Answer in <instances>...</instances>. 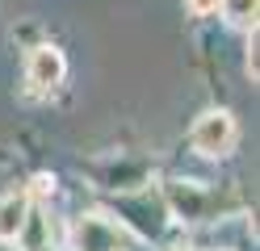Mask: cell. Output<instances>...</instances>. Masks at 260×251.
Here are the masks:
<instances>
[{"mask_svg": "<svg viewBox=\"0 0 260 251\" xmlns=\"http://www.w3.org/2000/svg\"><path fill=\"white\" fill-rule=\"evenodd\" d=\"M130 239L122 234L118 222L92 213V218H80L76 222V234H72V251H126Z\"/></svg>", "mask_w": 260, "mask_h": 251, "instance_id": "obj_2", "label": "cell"}, {"mask_svg": "<svg viewBox=\"0 0 260 251\" xmlns=\"http://www.w3.org/2000/svg\"><path fill=\"white\" fill-rule=\"evenodd\" d=\"M218 9L226 13V21H231V25H252L256 21V0H222Z\"/></svg>", "mask_w": 260, "mask_h": 251, "instance_id": "obj_7", "label": "cell"}, {"mask_svg": "<svg viewBox=\"0 0 260 251\" xmlns=\"http://www.w3.org/2000/svg\"><path fill=\"white\" fill-rule=\"evenodd\" d=\"M248 71H252V80L260 76V55H256V25H252V42H248Z\"/></svg>", "mask_w": 260, "mask_h": 251, "instance_id": "obj_9", "label": "cell"}, {"mask_svg": "<svg viewBox=\"0 0 260 251\" xmlns=\"http://www.w3.org/2000/svg\"><path fill=\"white\" fill-rule=\"evenodd\" d=\"M210 201H214V193H206L198 189V184H181L176 180L172 189H168V209H176L181 218H189V222H202V218H210Z\"/></svg>", "mask_w": 260, "mask_h": 251, "instance_id": "obj_5", "label": "cell"}, {"mask_svg": "<svg viewBox=\"0 0 260 251\" xmlns=\"http://www.w3.org/2000/svg\"><path fill=\"white\" fill-rule=\"evenodd\" d=\"M68 71V63H63V50L59 46H34L29 50V63H25V80L34 84V88H55Z\"/></svg>", "mask_w": 260, "mask_h": 251, "instance_id": "obj_4", "label": "cell"}, {"mask_svg": "<svg viewBox=\"0 0 260 251\" xmlns=\"http://www.w3.org/2000/svg\"><path fill=\"white\" fill-rule=\"evenodd\" d=\"M218 5H222V0H189V9L198 13V17H210V13H218Z\"/></svg>", "mask_w": 260, "mask_h": 251, "instance_id": "obj_8", "label": "cell"}, {"mask_svg": "<svg viewBox=\"0 0 260 251\" xmlns=\"http://www.w3.org/2000/svg\"><path fill=\"white\" fill-rule=\"evenodd\" d=\"M29 218V197L25 193H5L0 197V239H17Z\"/></svg>", "mask_w": 260, "mask_h": 251, "instance_id": "obj_6", "label": "cell"}, {"mask_svg": "<svg viewBox=\"0 0 260 251\" xmlns=\"http://www.w3.org/2000/svg\"><path fill=\"white\" fill-rule=\"evenodd\" d=\"M118 213H126V222L135 226L139 234H159L164 230V218H168V205L151 193H139V197H122L118 201Z\"/></svg>", "mask_w": 260, "mask_h": 251, "instance_id": "obj_3", "label": "cell"}, {"mask_svg": "<svg viewBox=\"0 0 260 251\" xmlns=\"http://www.w3.org/2000/svg\"><path fill=\"white\" fill-rule=\"evenodd\" d=\"M189 142L198 155H226V151L235 147V117L226 113V109H210L202 113L198 122H193V134H189Z\"/></svg>", "mask_w": 260, "mask_h": 251, "instance_id": "obj_1", "label": "cell"}]
</instances>
